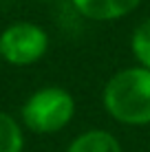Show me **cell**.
Segmentation results:
<instances>
[{
	"label": "cell",
	"instance_id": "cell-1",
	"mask_svg": "<svg viewBox=\"0 0 150 152\" xmlns=\"http://www.w3.org/2000/svg\"><path fill=\"white\" fill-rule=\"evenodd\" d=\"M106 113L124 126H150V69L117 71L102 91Z\"/></svg>",
	"mask_w": 150,
	"mask_h": 152
},
{
	"label": "cell",
	"instance_id": "cell-2",
	"mask_svg": "<svg viewBox=\"0 0 150 152\" xmlns=\"http://www.w3.org/2000/svg\"><path fill=\"white\" fill-rule=\"evenodd\" d=\"M75 117V99L62 86H42L24 99L20 119L35 134H53L64 130Z\"/></svg>",
	"mask_w": 150,
	"mask_h": 152
},
{
	"label": "cell",
	"instance_id": "cell-3",
	"mask_svg": "<svg viewBox=\"0 0 150 152\" xmlns=\"http://www.w3.org/2000/svg\"><path fill=\"white\" fill-rule=\"evenodd\" d=\"M49 51V33L35 22H13L0 33V60L11 66L40 62Z\"/></svg>",
	"mask_w": 150,
	"mask_h": 152
},
{
	"label": "cell",
	"instance_id": "cell-4",
	"mask_svg": "<svg viewBox=\"0 0 150 152\" xmlns=\"http://www.w3.org/2000/svg\"><path fill=\"white\" fill-rule=\"evenodd\" d=\"M73 9L93 22H115L126 18L141 4V0H71Z\"/></svg>",
	"mask_w": 150,
	"mask_h": 152
},
{
	"label": "cell",
	"instance_id": "cell-5",
	"mask_svg": "<svg viewBox=\"0 0 150 152\" xmlns=\"http://www.w3.org/2000/svg\"><path fill=\"white\" fill-rule=\"evenodd\" d=\"M66 152H124L119 139L108 130L93 128L86 132L77 134V137L69 143Z\"/></svg>",
	"mask_w": 150,
	"mask_h": 152
},
{
	"label": "cell",
	"instance_id": "cell-6",
	"mask_svg": "<svg viewBox=\"0 0 150 152\" xmlns=\"http://www.w3.org/2000/svg\"><path fill=\"white\" fill-rule=\"evenodd\" d=\"M22 148H24L22 126L11 115L0 110V152H22Z\"/></svg>",
	"mask_w": 150,
	"mask_h": 152
},
{
	"label": "cell",
	"instance_id": "cell-7",
	"mask_svg": "<svg viewBox=\"0 0 150 152\" xmlns=\"http://www.w3.org/2000/svg\"><path fill=\"white\" fill-rule=\"evenodd\" d=\"M130 51L139 66L150 69V15L135 27L130 38Z\"/></svg>",
	"mask_w": 150,
	"mask_h": 152
},
{
	"label": "cell",
	"instance_id": "cell-8",
	"mask_svg": "<svg viewBox=\"0 0 150 152\" xmlns=\"http://www.w3.org/2000/svg\"><path fill=\"white\" fill-rule=\"evenodd\" d=\"M40 2H51V0H40Z\"/></svg>",
	"mask_w": 150,
	"mask_h": 152
}]
</instances>
